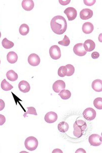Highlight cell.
<instances>
[{
  "label": "cell",
  "instance_id": "cell-1",
  "mask_svg": "<svg viewBox=\"0 0 102 153\" xmlns=\"http://www.w3.org/2000/svg\"><path fill=\"white\" fill-rule=\"evenodd\" d=\"M53 32L57 35H62L66 32L67 24L65 19L61 16H56L53 17L50 23Z\"/></svg>",
  "mask_w": 102,
  "mask_h": 153
},
{
  "label": "cell",
  "instance_id": "cell-2",
  "mask_svg": "<svg viewBox=\"0 0 102 153\" xmlns=\"http://www.w3.org/2000/svg\"><path fill=\"white\" fill-rule=\"evenodd\" d=\"M87 124L82 120H77L73 125V135L77 138H80L87 129Z\"/></svg>",
  "mask_w": 102,
  "mask_h": 153
},
{
  "label": "cell",
  "instance_id": "cell-3",
  "mask_svg": "<svg viewBox=\"0 0 102 153\" xmlns=\"http://www.w3.org/2000/svg\"><path fill=\"white\" fill-rule=\"evenodd\" d=\"M38 139L34 137H29L26 139L24 142V145L27 150L33 151L35 150L38 147Z\"/></svg>",
  "mask_w": 102,
  "mask_h": 153
},
{
  "label": "cell",
  "instance_id": "cell-4",
  "mask_svg": "<svg viewBox=\"0 0 102 153\" xmlns=\"http://www.w3.org/2000/svg\"><path fill=\"white\" fill-rule=\"evenodd\" d=\"M50 57L54 60L60 59L61 56V53L60 48L56 45H53L50 49Z\"/></svg>",
  "mask_w": 102,
  "mask_h": 153
},
{
  "label": "cell",
  "instance_id": "cell-5",
  "mask_svg": "<svg viewBox=\"0 0 102 153\" xmlns=\"http://www.w3.org/2000/svg\"><path fill=\"white\" fill-rule=\"evenodd\" d=\"M89 142L93 146H100L102 143V137L98 134H92L89 138Z\"/></svg>",
  "mask_w": 102,
  "mask_h": 153
},
{
  "label": "cell",
  "instance_id": "cell-6",
  "mask_svg": "<svg viewBox=\"0 0 102 153\" xmlns=\"http://www.w3.org/2000/svg\"><path fill=\"white\" fill-rule=\"evenodd\" d=\"M83 115L84 118L91 121L96 118V112L93 108H87L83 113Z\"/></svg>",
  "mask_w": 102,
  "mask_h": 153
},
{
  "label": "cell",
  "instance_id": "cell-7",
  "mask_svg": "<svg viewBox=\"0 0 102 153\" xmlns=\"http://www.w3.org/2000/svg\"><path fill=\"white\" fill-rule=\"evenodd\" d=\"M73 51L76 55L79 56H85L87 53L84 49L83 44L82 43H79L74 45Z\"/></svg>",
  "mask_w": 102,
  "mask_h": 153
},
{
  "label": "cell",
  "instance_id": "cell-8",
  "mask_svg": "<svg viewBox=\"0 0 102 153\" xmlns=\"http://www.w3.org/2000/svg\"><path fill=\"white\" fill-rule=\"evenodd\" d=\"M64 13L67 16L68 19L69 21L75 20L77 15L76 10L72 7H68L67 8L65 9Z\"/></svg>",
  "mask_w": 102,
  "mask_h": 153
},
{
  "label": "cell",
  "instance_id": "cell-9",
  "mask_svg": "<svg viewBox=\"0 0 102 153\" xmlns=\"http://www.w3.org/2000/svg\"><path fill=\"white\" fill-rule=\"evenodd\" d=\"M28 62L32 66H38L41 62V59L38 54L32 53L28 57Z\"/></svg>",
  "mask_w": 102,
  "mask_h": 153
},
{
  "label": "cell",
  "instance_id": "cell-10",
  "mask_svg": "<svg viewBox=\"0 0 102 153\" xmlns=\"http://www.w3.org/2000/svg\"><path fill=\"white\" fill-rule=\"evenodd\" d=\"M66 85L64 81H62L61 80H58L53 83L52 88L53 91L55 92L56 93H59L61 90L64 89Z\"/></svg>",
  "mask_w": 102,
  "mask_h": 153
},
{
  "label": "cell",
  "instance_id": "cell-11",
  "mask_svg": "<svg viewBox=\"0 0 102 153\" xmlns=\"http://www.w3.org/2000/svg\"><path fill=\"white\" fill-rule=\"evenodd\" d=\"M93 12L90 9H83L80 13V17L82 20H87L93 17Z\"/></svg>",
  "mask_w": 102,
  "mask_h": 153
},
{
  "label": "cell",
  "instance_id": "cell-12",
  "mask_svg": "<svg viewBox=\"0 0 102 153\" xmlns=\"http://www.w3.org/2000/svg\"><path fill=\"white\" fill-rule=\"evenodd\" d=\"M58 118L57 114L54 112L50 111L47 113L44 117V120L48 123H53L57 121Z\"/></svg>",
  "mask_w": 102,
  "mask_h": 153
},
{
  "label": "cell",
  "instance_id": "cell-13",
  "mask_svg": "<svg viewBox=\"0 0 102 153\" xmlns=\"http://www.w3.org/2000/svg\"><path fill=\"white\" fill-rule=\"evenodd\" d=\"M21 6L24 10L30 11L33 9L35 4L32 0H24L21 3Z\"/></svg>",
  "mask_w": 102,
  "mask_h": 153
},
{
  "label": "cell",
  "instance_id": "cell-14",
  "mask_svg": "<svg viewBox=\"0 0 102 153\" xmlns=\"http://www.w3.org/2000/svg\"><path fill=\"white\" fill-rule=\"evenodd\" d=\"M83 47L86 51L87 52V51L90 52L94 50L96 47V45L91 39H87L84 42Z\"/></svg>",
  "mask_w": 102,
  "mask_h": 153
},
{
  "label": "cell",
  "instance_id": "cell-15",
  "mask_svg": "<svg viewBox=\"0 0 102 153\" xmlns=\"http://www.w3.org/2000/svg\"><path fill=\"white\" fill-rule=\"evenodd\" d=\"M18 88L23 93H27L30 89V85L27 81L22 80L18 83Z\"/></svg>",
  "mask_w": 102,
  "mask_h": 153
},
{
  "label": "cell",
  "instance_id": "cell-16",
  "mask_svg": "<svg viewBox=\"0 0 102 153\" xmlns=\"http://www.w3.org/2000/svg\"><path fill=\"white\" fill-rule=\"evenodd\" d=\"M92 87L95 91L100 92L102 91V81L101 79H96L93 81Z\"/></svg>",
  "mask_w": 102,
  "mask_h": 153
},
{
  "label": "cell",
  "instance_id": "cell-17",
  "mask_svg": "<svg viewBox=\"0 0 102 153\" xmlns=\"http://www.w3.org/2000/svg\"><path fill=\"white\" fill-rule=\"evenodd\" d=\"M94 30V26L90 22L84 23L82 27V30L85 34H90Z\"/></svg>",
  "mask_w": 102,
  "mask_h": 153
},
{
  "label": "cell",
  "instance_id": "cell-18",
  "mask_svg": "<svg viewBox=\"0 0 102 153\" xmlns=\"http://www.w3.org/2000/svg\"><path fill=\"white\" fill-rule=\"evenodd\" d=\"M7 58L8 62L12 64L16 63L18 59V55L14 51H10L8 53Z\"/></svg>",
  "mask_w": 102,
  "mask_h": 153
},
{
  "label": "cell",
  "instance_id": "cell-19",
  "mask_svg": "<svg viewBox=\"0 0 102 153\" xmlns=\"http://www.w3.org/2000/svg\"><path fill=\"white\" fill-rule=\"evenodd\" d=\"M7 77L11 81H15L18 78V75L13 70L8 71L6 74Z\"/></svg>",
  "mask_w": 102,
  "mask_h": 153
},
{
  "label": "cell",
  "instance_id": "cell-20",
  "mask_svg": "<svg viewBox=\"0 0 102 153\" xmlns=\"http://www.w3.org/2000/svg\"><path fill=\"white\" fill-rule=\"evenodd\" d=\"M58 129L61 133H65L69 129V125L66 122H61L58 125Z\"/></svg>",
  "mask_w": 102,
  "mask_h": 153
},
{
  "label": "cell",
  "instance_id": "cell-21",
  "mask_svg": "<svg viewBox=\"0 0 102 153\" xmlns=\"http://www.w3.org/2000/svg\"><path fill=\"white\" fill-rule=\"evenodd\" d=\"M59 95L60 96V97L63 100H67L71 97V93L70 91L66 89H63L61 90V91L59 93Z\"/></svg>",
  "mask_w": 102,
  "mask_h": 153
},
{
  "label": "cell",
  "instance_id": "cell-22",
  "mask_svg": "<svg viewBox=\"0 0 102 153\" xmlns=\"http://www.w3.org/2000/svg\"><path fill=\"white\" fill-rule=\"evenodd\" d=\"M19 32L21 35L22 36H26L30 32V27L27 25L26 24H23L20 26Z\"/></svg>",
  "mask_w": 102,
  "mask_h": 153
},
{
  "label": "cell",
  "instance_id": "cell-23",
  "mask_svg": "<svg viewBox=\"0 0 102 153\" xmlns=\"http://www.w3.org/2000/svg\"><path fill=\"white\" fill-rule=\"evenodd\" d=\"M2 45L6 49H10L14 46V42L8 40L7 38H5L2 41Z\"/></svg>",
  "mask_w": 102,
  "mask_h": 153
},
{
  "label": "cell",
  "instance_id": "cell-24",
  "mask_svg": "<svg viewBox=\"0 0 102 153\" xmlns=\"http://www.w3.org/2000/svg\"><path fill=\"white\" fill-rule=\"evenodd\" d=\"M1 88L3 90L5 91H10L13 88V86L10 84L8 81H7L6 80L4 79L1 83Z\"/></svg>",
  "mask_w": 102,
  "mask_h": 153
},
{
  "label": "cell",
  "instance_id": "cell-25",
  "mask_svg": "<svg viewBox=\"0 0 102 153\" xmlns=\"http://www.w3.org/2000/svg\"><path fill=\"white\" fill-rule=\"evenodd\" d=\"M94 105L98 109H102V98H97L94 101Z\"/></svg>",
  "mask_w": 102,
  "mask_h": 153
},
{
  "label": "cell",
  "instance_id": "cell-26",
  "mask_svg": "<svg viewBox=\"0 0 102 153\" xmlns=\"http://www.w3.org/2000/svg\"><path fill=\"white\" fill-rule=\"evenodd\" d=\"M67 73V69L65 66H62L60 67L58 71V75L59 76L63 77L66 76Z\"/></svg>",
  "mask_w": 102,
  "mask_h": 153
},
{
  "label": "cell",
  "instance_id": "cell-27",
  "mask_svg": "<svg viewBox=\"0 0 102 153\" xmlns=\"http://www.w3.org/2000/svg\"><path fill=\"white\" fill-rule=\"evenodd\" d=\"M27 111L24 113V118L27 117V114H33L35 115H37L38 114L36 113V109L33 107H29L27 108Z\"/></svg>",
  "mask_w": 102,
  "mask_h": 153
},
{
  "label": "cell",
  "instance_id": "cell-28",
  "mask_svg": "<svg viewBox=\"0 0 102 153\" xmlns=\"http://www.w3.org/2000/svg\"><path fill=\"white\" fill-rule=\"evenodd\" d=\"M67 69V73L66 74L67 76H70L73 74L75 72V68L72 65H66V66Z\"/></svg>",
  "mask_w": 102,
  "mask_h": 153
},
{
  "label": "cell",
  "instance_id": "cell-29",
  "mask_svg": "<svg viewBox=\"0 0 102 153\" xmlns=\"http://www.w3.org/2000/svg\"><path fill=\"white\" fill-rule=\"evenodd\" d=\"M70 39L66 35L65 36L62 41H60L58 42V44H59L60 45H63V46H65V47L68 46L70 45Z\"/></svg>",
  "mask_w": 102,
  "mask_h": 153
},
{
  "label": "cell",
  "instance_id": "cell-30",
  "mask_svg": "<svg viewBox=\"0 0 102 153\" xmlns=\"http://www.w3.org/2000/svg\"><path fill=\"white\" fill-rule=\"evenodd\" d=\"M84 3L85 5L87 6H92L96 3V0H93V1H88V0H84Z\"/></svg>",
  "mask_w": 102,
  "mask_h": 153
},
{
  "label": "cell",
  "instance_id": "cell-31",
  "mask_svg": "<svg viewBox=\"0 0 102 153\" xmlns=\"http://www.w3.org/2000/svg\"><path fill=\"white\" fill-rule=\"evenodd\" d=\"M6 122V118L2 114H0V126H2Z\"/></svg>",
  "mask_w": 102,
  "mask_h": 153
},
{
  "label": "cell",
  "instance_id": "cell-32",
  "mask_svg": "<svg viewBox=\"0 0 102 153\" xmlns=\"http://www.w3.org/2000/svg\"><path fill=\"white\" fill-rule=\"evenodd\" d=\"M70 0H66V1H62V0H59V2L61 5L62 6H66L70 3Z\"/></svg>",
  "mask_w": 102,
  "mask_h": 153
},
{
  "label": "cell",
  "instance_id": "cell-33",
  "mask_svg": "<svg viewBox=\"0 0 102 153\" xmlns=\"http://www.w3.org/2000/svg\"><path fill=\"white\" fill-rule=\"evenodd\" d=\"M91 56L93 59H97L100 57V54L97 51H95L92 53Z\"/></svg>",
  "mask_w": 102,
  "mask_h": 153
},
{
  "label": "cell",
  "instance_id": "cell-34",
  "mask_svg": "<svg viewBox=\"0 0 102 153\" xmlns=\"http://www.w3.org/2000/svg\"><path fill=\"white\" fill-rule=\"evenodd\" d=\"M5 107V103L2 99H0V111H2L4 109Z\"/></svg>",
  "mask_w": 102,
  "mask_h": 153
},
{
  "label": "cell",
  "instance_id": "cell-35",
  "mask_svg": "<svg viewBox=\"0 0 102 153\" xmlns=\"http://www.w3.org/2000/svg\"><path fill=\"white\" fill-rule=\"evenodd\" d=\"M86 153V152L85 150H84L83 149L80 148L78 149V150H77L76 151V153Z\"/></svg>",
  "mask_w": 102,
  "mask_h": 153
},
{
  "label": "cell",
  "instance_id": "cell-36",
  "mask_svg": "<svg viewBox=\"0 0 102 153\" xmlns=\"http://www.w3.org/2000/svg\"><path fill=\"white\" fill-rule=\"evenodd\" d=\"M53 153H63V152L61 150H60L59 149H54L53 151H52Z\"/></svg>",
  "mask_w": 102,
  "mask_h": 153
},
{
  "label": "cell",
  "instance_id": "cell-37",
  "mask_svg": "<svg viewBox=\"0 0 102 153\" xmlns=\"http://www.w3.org/2000/svg\"><path fill=\"white\" fill-rule=\"evenodd\" d=\"M1 38V32H0V39Z\"/></svg>",
  "mask_w": 102,
  "mask_h": 153
},
{
  "label": "cell",
  "instance_id": "cell-38",
  "mask_svg": "<svg viewBox=\"0 0 102 153\" xmlns=\"http://www.w3.org/2000/svg\"><path fill=\"white\" fill-rule=\"evenodd\" d=\"M0 64H1V60H0Z\"/></svg>",
  "mask_w": 102,
  "mask_h": 153
}]
</instances>
